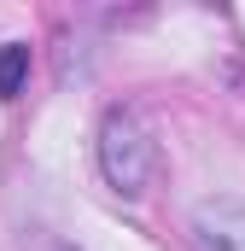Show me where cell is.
Instances as JSON below:
<instances>
[{
    "label": "cell",
    "instance_id": "cell-1",
    "mask_svg": "<svg viewBox=\"0 0 245 251\" xmlns=\"http://www.w3.org/2000/svg\"><path fill=\"white\" fill-rule=\"evenodd\" d=\"M99 170L122 199H140L152 187V170H158V146L146 140V128L134 111H111L99 128Z\"/></svg>",
    "mask_w": 245,
    "mask_h": 251
},
{
    "label": "cell",
    "instance_id": "cell-2",
    "mask_svg": "<svg viewBox=\"0 0 245 251\" xmlns=\"http://www.w3.org/2000/svg\"><path fill=\"white\" fill-rule=\"evenodd\" d=\"M193 246L198 251H245V204L240 199H198L193 204Z\"/></svg>",
    "mask_w": 245,
    "mask_h": 251
},
{
    "label": "cell",
    "instance_id": "cell-3",
    "mask_svg": "<svg viewBox=\"0 0 245 251\" xmlns=\"http://www.w3.org/2000/svg\"><path fill=\"white\" fill-rule=\"evenodd\" d=\"M24 76H29V47H24V41H6V47H0V94L12 100V94L24 88Z\"/></svg>",
    "mask_w": 245,
    "mask_h": 251
}]
</instances>
